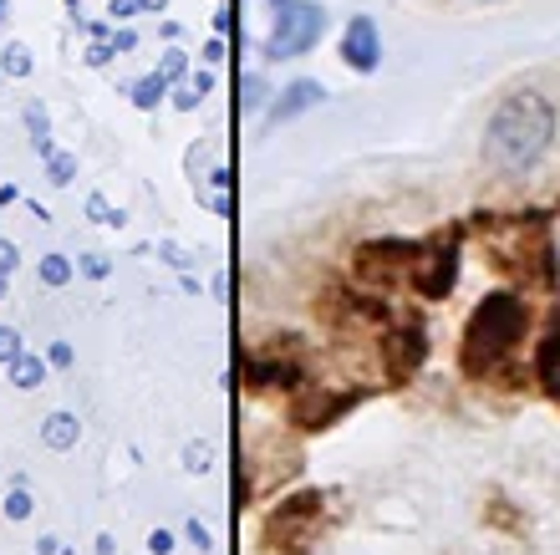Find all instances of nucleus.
I'll list each match as a JSON object with an SVG mask.
<instances>
[{"mask_svg":"<svg viewBox=\"0 0 560 555\" xmlns=\"http://www.w3.org/2000/svg\"><path fill=\"white\" fill-rule=\"evenodd\" d=\"M556 138V107L545 92L535 87H520V92H505L495 102V113L484 122V164L499 173V179H520L545 158Z\"/></svg>","mask_w":560,"mask_h":555,"instance_id":"f257e3e1","label":"nucleus"},{"mask_svg":"<svg viewBox=\"0 0 560 555\" xmlns=\"http://www.w3.org/2000/svg\"><path fill=\"white\" fill-rule=\"evenodd\" d=\"M530 326V306L510 291L499 296H484L474 306V317L463 326V372L469 377H499V372H514V352L525 341Z\"/></svg>","mask_w":560,"mask_h":555,"instance_id":"f03ea898","label":"nucleus"},{"mask_svg":"<svg viewBox=\"0 0 560 555\" xmlns=\"http://www.w3.org/2000/svg\"><path fill=\"white\" fill-rule=\"evenodd\" d=\"M495 266L510 270L520 286H540V291H556V245H550V230L540 219L530 215L520 224L505 230V240H495Z\"/></svg>","mask_w":560,"mask_h":555,"instance_id":"7ed1b4c3","label":"nucleus"},{"mask_svg":"<svg viewBox=\"0 0 560 555\" xmlns=\"http://www.w3.org/2000/svg\"><path fill=\"white\" fill-rule=\"evenodd\" d=\"M276 5V26L265 36V56L270 62H291L327 36V11L316 0H270Z\"/></svg>","mask_w":560,"mask_h":555,"instance_id":"20e7f679","label":"nucleus"},{"mask_svg":"<svg viewBox=\"0 0 560 555\" xmlns=\"http://www.w3.org/2000/svg\"><path fill=\"white\" fill-rule=\"evenodd\" d=\"M454 275H459V235L433 240V245H418L408 270V286L423 296V301H444L454 291Z\"/></svg>","mask_w":560,"mask_h":555,"instance_id":"39448f33","label":"nucleus"},{"mask_svg":"<svg viewBox=\"0 0 560 555\" xmlns=\"http://www.w3.org/2000/svg\"><path fill=\"white\" fill-rule=\"evenodd\" d=\"M342 62L352 72H378V62H382V36H378V26L367 16H352L346 21V31H342Z\"/></svg>","mask_w":560,"mask_h":555,"instance_id":"423d86ee","label":"nucleus"},{"mask_svg":"<svg viewBox=\"0 0 560 555\" xmlns=\"http://www.w3.org/2000/svg\"><path fill=\"white\" fill-rule=\"evenodd\" d=\"M316 520H321V494H296V500H285V505L276 509L270 540H276V545H291V540H301Z\"/></svg>","mask_w":560,"mask_h":555,"instance_id":"0eeeda50","label":"nucleus"},{"mask_svg":"<svg viewBox=\"0 0 560 555\" xmlns=\"http://www.w3.org/2000/svg\"><path fill=\"white\" fill-rule=\"evenodd\" d=\"M423 352H429V341H423V332L418 326H408V332H393V337L382 341V367H387V377H412L418 372V362H423Z\"/></svg>","mask_w":560,"mask_h":555,"instance_id":"6e6552de","label":"nucleus"},{"mask_svg":"<svg viewBox=\"0 0 560 555\" xmlns=\"http://www.w3.org/2000/svg\"><path fill=\"white\" fill-rule=\"evenodd\" d=\"M357 403V398H352V392H346V398H331V392H301L296 398V408H291V423H301V428H327L331 418H336V413H346V408Z\"/></svg>","mask_w":560,"mask_h":555,"instance_id":"1a4fd4ad","label":"nucleus"},{"mask_svg":"<svg viewBox=\"0 0 560 555\" xmlns=\"http://www.w3.org/2000/svg\"><path fill=\"white\" fill-rule=\"evenodd\" d=\"M321 98H327V92H321V82H311V77H301V82H291L276 102H270V113H265V122H270V128H276V122H291V118H301L306 107H316Z\"/></svg>","mask_w":560,"mask_h":555,"instance_id":"9d476101","label":"nucleus"},{"mask_svg":"<svg viewBox=\"0 0 560 555\" xmlns=\"http://www.w3.org/2000/svg\"><path fill=\"white\" fill-rule=\"evenodd\" d=\"M245 377L250 387H296L301 383V367L296 362H260V357H245Z\"/></svg>","mask_w":560,"mask_h":555,"instance_id":"9b49d317","label":"nucleus"},{"mask_svg":"<svg viewBox=\"0 0 560 555\" xmlns=\"http://www.w3.org/2000/svg\"><path fill=\"white\" fill-rule=\"evenodd\" d=\"M77 434H82V423L72 418V413H51L41 423V438H47V449H77Z\"/></svg>","mask_w":560,"mask_h":555,"instance_id":"f8f14e48","label":"nucleus"},{"mask_svg":"<svg viewBox=\"0 0 560 555\" xmlns=\"http://www.w3.org/2000/svg\"><path fill=\"white\" fill-rule=\"evenodd\" d=\"M11 383L16 387H41L47 383V362H41L36 352H21L16 362H11Z\"/></svg>","mask_w":560,"mask_h":555,"instance_id":"ddd939ff","label":"nucleus"},{"mask_svg":"<svg viewBox=\"0 0 560 555\" xmlns=\"http://www.w3.org/2000/svg\"><path fill=\"white\" fill-rule=\"evenodd\" d=\"M31 67H36L31 51L21 47V41H11V47L0 51V72H5V77H16V82H21V77H31Z\"/></svg>","mask_w":560,"mask_h":555,"instance_id":"4468645a","label":"nucleus"},{"mask_svg":"<svg viewBox=\"0 0 560 555\" xmlns=\"http://www.w3.org/2000/svg\"><path fill=\"white\" fill-rule=\"evenodd\" d=\"M164 98H168V82L158 77V72H153V77H143V82H132V102H138L143 113H149V107H158Z\"/></svg>","mask_w":560,"mask_h":555,"instance_id":"2eb2a0df","label":"nucleus"},{"mask_svg":"<svg viewBox=\"0 0 560 555\" xmlns=\"http://www.w3.org/2000/svg\"><path fill=\"white\" fill-rule=\"evenodd\" d=\"M47 179H51V184H72V179H77V153H62V149L51 153V158H47Z\"/></svg>","mask_w":560,"mask_h":555,"instance_id":"dca6fc26","label":"nucleus"},{"mask_svg":"<svg viewBox=\"0 0 560 555\" xmlns=\"http://www.w3.org/2000/svg\"><path fill=\"white\" fill-rule=\"evenodd\" d=\"M41 281H47V286H66V281H72V260H66V255H47V260H41Z\"/></svg>","mask_w":560,"mask_h":555,"instance_id":"f3484780","label":"nucleus"},{"mask_svg":"<svg viewBox=\"0 0 560 555\" xmlns=\"http://www.w3.org/2000/svg\"><path fill=\"white\" fill-rule=\"evenodd\" d=\"M26 515H31V494H26V489H11V494H5V520H26Z\"/></svg>","mask_w":560,"mask_h":555,"instance_id":"a211bd4d","label":"nucleus"},{"mask_svg":"<svg viewBox=\"0 0 560 555\" xmlns=\"http://www.w3.org/2000/svg\"><path fill=\"white\" fill-rule=\"evenodd\" d=\"M87 215L98 219V224H123V215H117V209L102 199V194H92V199H87Z\"/></svg>","mask_w":560,"mask_h":555,"instance_id":"6ab92c4d","label":"nucleus"},{"mask_svg":"<svg viewBox=\"0 0 560 555\" xmlns=\"http://www.w3.org/2000/svg\"><path fill=\"white\" fill-rule=\"evenodd\" d=\"M245 98H240V107H245V113H255V107H265V82L260 77H245Z\"/></svg>","mask_w":560,"mask_h":555,"instance_id":"aec40b11","label":"nucleus"},{"mask_svg":"<svg viewBox=\"0 0 560 555\" xmlns=\"http://www.w3.org/2000/svg\"><path fill=\"white\" fill-rule=\"evenodd\" d=\"M21 352H26V347H21V337H16V332H11V326H0V362L11 367V362H16Z\"/></svg>","mask_w":560,"mask_h":555,"instance_id":"412c9836","label":"nucleus"},{"mask_svg":"<svg viewBox=\"0 0 560 555\" xmlns=\"http://www.w3.org/2000/svg\"><path fill=\"white\" fill-rule=\"evenodd\" d=\"M26 128H31L36 138H51V128H47V102H31V107H26Z\"/></svg>","mask_w":560,"mask_h":555,"instance_id":"4be33fe9","label":"nucleus"},{"mask_svg":"<svg viewBox=\"0 0 560 555\" xmlns=\"http://www.w3.org/2000/svg\"><path fill=\"white\" fill-rule=\"evenodd\" d=\"M153 0H113V5H107V16L113 21H128V16H138V11H149Z\"/></svg>","mask_w":560,"mask_h":555,"instance_id":"5701e85b","label":"nucleus"},{"mask_svg":"<svg viewBox=\"0 0 560 555\" xmlns=\"http://www.w3.org/2000/svg\"><path fill=\"white\" fill-rule=\"evenodd\" d=\"M204 204H209V209H225V173H215V179H209V189H204Z\"/></svg>","mask_w":560,"mask_h":555,"instance_id":"b1692460","label":"nucleus"},{"mask_svg":"<svg viewBox=\"0 0 560 555\" xmlns=\"http://www.w3.org/2000/svg\"><path fill=\"white\" fill-rule=\"evenodd\" d=\"M158 77H164V82H179V77H183V51H168L164 72H158Z\"/></svg>","mask_w":560,"mask_h":555,"instance_id":"393cba45","label":"nucleus"},{"mask_svg":"<svg viewBox=\"0 0 560 555\" xmlns=\"http://www.w3.org/2000/svg\"><path fill=\"white\" fill-rule=\"evenodd\" d=\"M113 56H117V51L107 47V41H98V47L87 51V62H92V67H107V62H113Z\"/></svg>","mask_w":560,"mask_h":555,"instance_id":"a878e982","label":"nucleus"},{"mask_svg":"<svg viewBox=\"0 0 560 555\" xmlns=\"http://www.w3.org/2000/svg\"><path fill=\"white\" fill-rule=\"evenodd\" d=\"M149 551H153V555H168V551H174V535H168V530H153V535H149Z\"/></svg>","mask_w":560,"mask_h":555,"instance_id":"bb28decb","label":"nucleus"},{"mask_svg":"<svg viewBox=\"0 0 560 555\" xmlns=\"http://www.w3.org/2000/svg\"><path fill=\"white\" fill-rule=\"evenodd\" d=\"M47 362H51V367H72V347H66V341H56V347L47 352Z\"/></svg>","mask_w":560,"mask_h":555,"instance_id":"cd10ccee","label":"nucleus"},{"mask_svg":"<svg viewBox=\"0 0 560 555\" xmlns=\"http://www.w3.org/2000/svg\"><path fill=\"white\" fill-rule=\"evenodd\" d=\"M82 275L102 281V275H107V260H102V255H87V260H82Z\"/></svg>","mask_w":560,"mask_h":555,"instance_id":"c85d7f7f","label":"nucleus"},{"mask_svg":"<svg viewBox=\"0 0 560 555\" xmlns=\"http://www.w3.org/2000/svg\"><path fill=\"white\" fill-rule=\"evenodd\" d=\"M0 270H5V275L16 270V245H11V240H0Z\"/></svg>","mask_w":560,"mask_h":555,"instance_id":"c756f323","label":"nucleus"},{"mask_svg":"<svg viewBox=\"0 0 560 555\" xmlns=\"http://www.w3.org/2000/svg\"><path fill=\"white\" fill-rule=\"evenodd\" d=\"M132 47H138V36H132V31H128V26H123V31H117V36H113V51H132Z\"/></svg>","mask_w":560,"mask_h":555,"instance_id":"7c9ffc66","label":"nucleus"},{"mask_svg":"<svg viewBox=\"0 0 560 555\" xmlns=\"http://www.w3.org/2000/svg\"><path fill=\"white\" fill-rule=\"evenodd\" d=\"M174 102H179L183 113H194V107H199V92H194V87H183V92H179V98H174Z\"/></svg>","mask_w":560,"mask_h":555,"instance_id":"2f4dec72","label":"nucleus"},{"mask_svg":"<svg viewBox=\"0 0 560 555\" xmlns=\"http://www.w3.org/2000/svg\"><path fill=\"white\" fill-rule=\"evenodd\" d=\"M164 260H168V266H179V270H183V266H189V255H183V250H179V245H164Z\"/></svg>","mask_w":560,"mask_h":555,"instance_id":"473e14b6","label":"nucleus"},{"mask_svg":"<svg viewBox=\"0 0 560 555\" xmlns=\"http://www.w3.org/2000/svg\"><path fill=\"white\" fill-rule=\"evenodd\" d=\"M189 540H194V545H199V551H204V545H209V530H204V525H189Z\"/></svg>","mask_w":560,"mask_h":555,"instance_id":"72a5a7b5","label":"nucleus"},{"mask_svg":"<svg viewBox=\"0 0 560 555\" xmlns=\"http://www.w3.org/2000/svg\"><path fill=\"white\" fill-rule=\"evenodd\" d=\"M194 92H199V98H204V92H215V77H209V72H199V77H194Z\"/></svg>","mask_w":560,"mask_h":555,"instance_id":"f704fd0d","label":"nucleus"},{"mask_svg":"<svg viewBox=\"0 0 560 555\" xmlns=\"http://www.w3.org/2000/svg\"><path fill=\"white\" fill-rule=\"evenodd\" d=\"M204 62H225V41H209V47H204Z\"/></svg>","mask_w":560,"mask_h":555,"instance_id":"c9c22d12","label":"nucleus"},{"mask_svg":"<svg viewBox=\"0 0 560 555\" xmlns=\"http://www.w3.org/2000/svg\"><path fill=\"white\" fill-rule=\"evenodd\" d=\"M36 551H41V555H62V540H51V535H47L41 545H36Z\"/></svg>","mask_w":560,"mask_h":555,"instance_id":"e433bc0d","label":"nucleus"},{"mask_svg":"<svg viewBox=\"0 0 560 555\" xmlns=\"http://www.w3.org/2000/svg\"><path fill=\"white\" fill-rule=\"evenodd\" d=\"M5 16H11V0H0V21H5Z\"/></svg>","mask_w":560,"mask_h":555,"instance_id":"4c0bfd02","label":"nucleus"},{"mask_svg":"<svg viewBox=\"0 0 560 555\" xmlns=\"http://www.w3.org/2000/svg\"><path fill=\"white\" fill-rule=\"evenodd\" d=\"M0 296H5V270H0Z\"/></svg>","mask_w":560,"mask_h":555,"instance_id":"58836bf2","label":"nucleus"},{"mask_svg":"<svg viewBox=\"0 0 560 555\" xmlns=\"http://www.w3.org/2000/svg\"><path fill=\"white\" fill-rule=\"evenodd\" d=\"M66 5H82V0H66Z\"/></svg>","mask_w":560,"mask_h":555,"instance_id":"ea45409f","label":"nucleus"},{"mask_svg":"<svg viewBox=\"0 0 560 555\" xmlns=\"http://www.w3.org/2000/svg\"><path fill=\"white\" fill-rule=\"evenodd\" d=\"M158 5H164V0H158Z\"/></svg>","mask_w":560,"mask_h":555,"instance_id":"a19ab883","label":"nucleus"}]
</instances>
